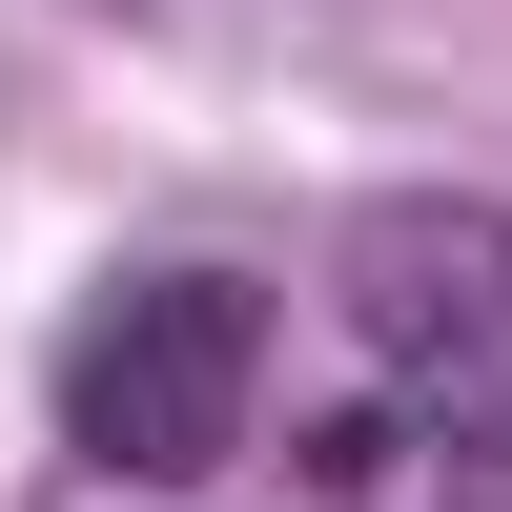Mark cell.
<instances>
[{
	"label": "cell",
	"mask_w": 512,
	"mask_h": 512,
	"mask_svg": "<svg viewBox=\"0 0 512 512\" xmlns=\"http://www.w3.org/2000/svg\"><path fill=\"white\" fill-rule=\"evenodd\" d=\"M328 308H349L410 472L451 512H512V205L492 185H390L328 246Z\"/></svg>",
	"instance_id": "1"
},
{
	"label": "cell",
	"mask_w": 512,
	"mask_h": 512,
	"mask_svg": "<svg viewBox=\"0 0 512 512\" xmlns=\"http://www.w3.org/2000/svg\"><path fill=\"white\" fill-rule=\"evenodd\" d=\"M246 369H267V287L246 267H123L62 328V451L123 492H185L246 451Z\"/></svg>",
	"instance_id": "2"
}]
</instances>
